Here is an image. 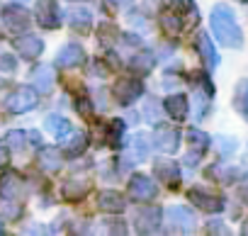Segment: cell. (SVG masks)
Listing matches in <instances>:
<instances>
[{"mask_svg": "<svg viewBox=\"0 0 248 236\" xmlns=\"http://www.w3.org/2000/svg\"><path fill=\"white\" fill-rule=\"evenodd\" d=\"M17 68V61L10 56V54H3V56H0V71H3V73H13Z\"/></svg>", "mask_w": 248, "mask_h": 236, "instance_id": "32", "label": "cell"}, {"mask_svg": "<svg viewBox=\"0 0 248 236\" xmlns=\"http://www.w3.org/2000/svg\"><path fill=\"white\" fill-rule=\"evenodd\" d=\"M243 234H248V221H246V226H243Z\"/></svg>", "mask_w": 248, "mask_h": 236, "instance_id": "39", "label": "cell"}, {"mask_svg": "<svg viewBox=\"0 0 248 236\" xmlns=\"http://www.w3.org/2000/svg\"><path fill=\"white\" fill-rule=\"evenodd\" d=\"M20 214V207H3V217L5 219H15Z\"/></svg>", "mask_w": 248, "mask_h": 236, "instance_id": "35", "label": "cell"}, {"mask_svg": "<svg viewBox=\"0 0 248 236\" xmlns=\"http://www.w3.org/2000/svg\"><path fill=\"white\" fill-rule=\"evenodd\" d=\"M173 3H180V0H173Z\"/></svg>", "mask_w": 248, "mask_h": 236, "instance_id": "40", "label": "cell"}, {"mask_svg": "<svg viewBox=\"0 0 248 236\" xmlns=\"http://www.w3.org/2000/svg\"><path fill=\"white\" fill-rule=\"evenodd\" d=\"M25 139H27L25 132H17V129L15 132H8V137H5V142H8V146L13 151H22L25 149Z\"/></svg>", "mask_w": 248, "mask_h": 236, "instance_id": "29", "label": "cell"}, {"mask_svg": "<svg viewBox=\"0 0 248 236\" xmlns=\"http://www.w3.org/2000/svg\"><path fill=\"white\" fill-rule=\"evenodd\" d=\"M161 27H163V32L166 34H180V30H183V22H180V17L178 15H173V13H163L161 15Z\"/></svg>", "mask_w": 248, "mask_h": 236, "instance_id": "25", "label": "cell"}, {"mask_svg": "<svg viewBox=\"0 0 248 236\" xmlns=\"http://www.w3.org/2000/svg\"><path fill=\"white\" fill-rule=\"evenodd\" d=\"M83 61H85V54H83V49L78 44H66L59 51V56H56V66L59 68H76Z\"/></svg>", "mask_w": 248, "mask_h": 236, "instance_id": "13", "label": "cell"}, {"mask_svg": "<svg viewBox=\"0 0 248 236\" xmlns=\"http://www.w3.org/2000/svg\"><path fill=\"white\" fill-rule=\"evenodd\" d=\"M122 134H124V122L122 120H114L112 125H109V134H107V142L109 144H119V139H122Z\"/></svg>", "mask_w": 248, "mask_h": 236, "instance_id": "30", "label": "cell"}, {"mask_svg": "<svg viewBox=\"0 0 248 236\" xmlns=\"http://www.w3.org/2000/svg\"><path fill=\"white\" fill-rule=\"evenodd\" d=\"M76 110H78L80 117H85V120H90V117H93V102L88 97H78L76 100Z\"/></svg>", "mask_w": 248, "mask_h": 236, "instance_id": "31", "label": "cell"}, {"mask_svg": "<svg viewBox=\"0 0 248 236\" xmlns=\"http://www.w3.org/2000/svg\"><path fill=\"white\" fill-rule=\"evenodd\" d=\"M187 142H190V149H195V151H200V154L209 146V137H207L202 129H190V132H187Z\"/></svg>", "mask_w": 248, "mask_h": 236, "instance_id": "26", "label": "cell"}, {"mask_svg": "<svg viewBox=\"0 0 248 236\" xmlns=\"http://www.w3.org/2000/svg\"><path fill=\"white\" fill-rule=\"evenodd\" d=\"M129 68H132L134 73H149V71L154 68V54H151V51H139V54H134L132 61H129Z\"/></svg>", "mask_w": 248, "mask_h": 236, "instance_id": "23", "label": "cell"}, {"mask_svg": "<svg viewBox=\"0 0 248 236\" xmlns=\"http://www.w3.org/2000/svg\"><path fill=\"white\" fill-rule=\"evenodd\" d=\"M8 163V151H5V146L3 144H0V168H3Z\"/></svg>", "mask_w": 248, "mask_h": 236, "instance_id": "36", "label": "cell"}, {"mask_svg": "<svg viewBox=\"0 0 248 236\" xmlns=\"http://www.w3.org/2000/svg\"><path fill=\"white\" fill-rule=\"evenodd\" d=\"M5 107L15 114H22V112H30L32 107H37V90L34 88H17L13 90V95L5 100Z\"/></svg>", "mask_w": 248, "mask_h": 236, "instance_id": "3", "label": "cell"}, {"mask_svg": "<svg viewBox=\"0 0 248 236\" xmlns=\"http://www.w3.org/2000/svg\"><path fill=\"white\" fill-rule=\"evenodd\" d=\"M149 142V137L146 134H137L134 139H132V161H144L146 156H149V146H144Z\"/></svg>", "mask_w": 248, "mask_h": 236, "instance_id": "24", "label": "cell"}, {"mask_svg": "<svg viewBox=\"0 0 248 236\" xmlns=\"http://www.w3.org/2000/svg\"><path fill=\"white\" fill-rule=\"evenodd\" d=\"M166 219H168L173 231H190L195 226V214L183 205H175V207L166 209Z\"/></svg>", "mask_w": 248, "mask_h": 236, "instance_id": "7", "label": "cell"}, {"mask_svg": "<svg viewBox=\"0 0 248 236\" xmlns=\"http://www.w3.org/2000/svg\"><path fill=\"white\" fill-rule=\"evenodd\" d=\"M32 83H34V88L39 93H51V88H54V71L49 66L34 68L32 71Z\"/></svg>", "mask_w": 248, "mask_h": 236, "instance_id": "18", "label": "cell"}, {"mask_svg": "<svg viewBox=\"0 0 248 236\" xmlns=\"http://www.w3.org/2000/svg\"><path fill=\"white\" fill-rule=\"evenodd\" d=\"M44 127H46L49 134H54V139H63V137H68L73 132L71 122L66 120V117H61V114H49L44 120Z\"/></svg>", "mask_w": 248, "mask_h": 236, "instance_id": "17", "label": "cell"}, {"mask_svg": "<svg viewBox=\"0 0 248 236\" xmlns=\"http://www.w3.org/2000/svg\"><path fill=\"white\" fill-rule=\"evenodd\" d=\"M166 112L173 117V120H185V117H187V97L185 95H170L166 102Z\"/></svg>", "mask_w": 248, "mask_h": 236, "instance_id": "19", "label": "cell"}, {"mask_svg": "<svg viewBox=\"0 0 248 236\" xmlns=\"http://www.w3.org/2000/svg\"><path fill=\"white\" fill-rule=\"evenodd\" d=\"M154 144L161 149V151H175L178 144H180V134L175 127H163L158 125L156 132H154Z\"/></svg>", "mask_w": 248, "mask_h": 236, "instance_id": "11", "label": "cell"}, {"mask_svg": "<svg viewBox=\"0 0 248 236\" xmlns=\"http://www.w3.org/2000/svg\"><path fill=\"white\" fill-rule=\"evenodd\" d=\"M37 22L44 30H56L59 27V8H56V0H37V8H34Z\"/></svg>", "mask_w": 248, "mask_h": 236, "instance_id": "8", "label": "cell"}, {"mask_svg": "<svg viewBox=\"0 0 248 236\" xmlns=\"http://www.w3.org/2000/svg\"><path fill=\"white\" fill-rule=\"evenodd\" d=\"M15 49H17L20 56H25V59H37V56H42V51H44V42H42L39 37L25 34V37H20V39L15 42Z\"/></svg>", "mask_w": 248, "mask_h": 236, "instance_id": "16", "label": "cell"}, {"mask_svg": "<svg viewBox=\"0 0 248 236\" xmlns=\"http://www.w3.org/2000/svg\"><path fill=\"white\" fill-rule=\"evenodd\" d=\"M241 197H243V200H246V205H248V188H243V190H241Z\"/></svg>", "mask_w": 248, "mask_h": 236, "instance_id": "38", "label": "cell"}, {"mask_svg": "<svg viewBox=\"0 0 248 236\" xmlns=\"http://www.w3.org/2000/svg\"><path fill=\"white\" fill-rule=\"evenodd\" d=\"M71 27H73L76 32H80V34L90 32V30H93V15H90V10H85V8L73 10V13H71Z\"/></svg>", "mask_w": 248, "mask_h": 236, "instance_id": "22", "label": "cell"}, {"mask_svg": "<svg viewBox=\"0 0 248 236\" xmlns=\"http://www.w3.org/2000/svg\"><path fill=\"white\" fill-rule=\"evenodd\" d=\"M141 93H144V85L137 78H119L112 85V95H114V100L119 105H132Z\"/></svg>", "mask_w": 248, "mask_h": 236, "instance_id": "2", "label": "cell"}, {"mask_svg": "<svg viewBox=\"0 0 248 236\" xmlns=\"http://www.w3.org/2000/svg\"><path fill=\"white\" fill-rule=\"evenodd\" d=\"M3 22L5 30H10L13 34H22L30 30V13L22 5H8L3 10Z\"/></svg>", "mask_w": 248, "mask_h": 236, "instance_id": "4", "label": "cell"}, {"mask_svg": "<svg viewBox=\"0 0 248 236\" xmlns=\"http://www.w3.org/2000/svg\"><path fill=\"white\" fill-rule=\"evenodd\" d=\"M90 73H95V76H100V78H105V76H107V71H105V66H102L100 61H93V66H90Z\"/></svg>", "mask_w": 248, "mask_h": 236, "instance_id": "34", "label": "cell"}, {"mask_svg": "<svg viewBox=\"0 0 248 236\" xmlns=\"http://www.w3.org/2000/svg\"><path fill=\"white\" fill-rule=\"evenodd\" d=\"M163 209L161 207H156V205H151V207H144L139 214H137V219H134V224H137V231L139 234H151V231H156L163 221Z\"/></svg>", "mask_w": 248, "mask_h": 236, "instance_id": "6", "label": "cell"}, {"mask_svg": "<svg viewBox=\"0 0 248 236\" xmlns=\"http://www.w3.org/2000/svg\"><path fill=\"white\" fill-rule=\"evenodd\" d=\"M85 146H88V139H85L83 134H73V139L66 144V154L76 158V156H80V154L85 151Z\"/></svg>", "mask_w": 248, "mask_h": 236, "instance_id": "28", "label": "cell"}, {"mask_svg": "<svg viewBox=\"0 0 248 236\" xmlns=\"http://www.w3.org/2000/svg\"><path fill=\"white\" fill-rule=\"evenodd\" d=\"M39 166L49 173H56L61 168V151L54 149V146H46L39 151Z\"/></svg>", "mask_w": 248, "mask_h": 236, "instance_id": "21", "label": "cell"}, {"mask_svg": "<svg viewBox=\"0 0 248 236\" xmlns=\"http://www.w3.org/2000/svg\"><path fill=\"white\" fill-rule=\"evenodd\" d=\"M197 51H200V56L204 61V68H209V71L217 68L219 54H217V49H214V44H212V39H209L207 32H200V37H197Z\"/></svg>", "mask_w": 248, "mask_h": 236, "instance_id": "15", "label": "cell"}, {"mask_svg": "<svg viewBox=\"0 0 248 236\" xmlns=\"http://www.w3.org/2000/svg\"><path fill=\"white\" fill-rule=\"evenodd\" d=\"M129 195H132V200H137V202H151V200L156 197V185L151 183L149 175L137 173V175H132V180H129Z\"/></svg>", "mask_w": 248, "mask_h": 236, "instance_id": "5", "label": "cell"}, {"mask_svg": "<svg viewBox=\"0 0 248 236\" xmlns=\"http://www.w3.org/2000/svg\"><path fill=\"white\" fill-rule=\"evenodd\" d=\"M88 190H90V183H88V180H68L61 192H63V200L78 202V200H83V197L88 195Z\"/></svg>", "mask_w": 248, "mask_h": 236, "instance_id": "20", "label": "cell"}, {"mask_svg": "<svg viewBox=\"0 0 248 236\" xmlns=\"http://www.w3.org/2000/svg\"><path fill=\"white\" fill-rule=\"evenodd\" d=\"M146 117H149V120H156V117H158V100H149V105H146Z\"/></svg>", "mask_w": 248, "mask_h": 236, "instance_id": "33", "label": "cell"}, {"mask_svg": "<svg viewBox=\"0 0 248 236\" xmlns=\"http://www.w3.org/2000/svg\"><path fill=\"white\" fill-rule=\"evenodd\" d=\"M236 107H238V112L248 120V80H241V85H238V90H236Z\"/></svg>", "mask_w": 248, "mask_h": 236, "instance_id": "27", "label": "cell"}, {"mask_svg": "<svg viewBox=\"0 0 248 236\" xmlns=\"http://www.w3.org/2000/svg\"><path fill=\"white\" fill-rule=\"evenodd\" d=\"M212 30L219 37V42L229 49H241L243 47V32L233 20V13L226 10L224 5H217L212 13Z\"/></svg>", "mask_w": 248, "mask_h": 236, "instance_id": "1", "label": "cell"}, {"mask_svg": "<svg viewBox=\"0 0 248 236\" xmlns=\"http://www.w3.org/2000/svg\"><path fill=\"white\" fill-rule=\"evenodd\" d=\"M195 102H197V117H202L204 114V97H197Z\"/></svg>", "mask_w": 248, "mask_h": 236, "instance_id": "37", "label": "cell"}, {"mask_svg": "<svg viewBox=\"0 0 248 236\" xmlns=\"http://www.w3.org/2000/svg\"><path fill=\"white\" fill-rule=\"evenodd\" d=\"M154 173H156V178H158L163 185H168L170 190H175V188L180 185V168H178V163H173V161H166V158L156 161V163H154Z\"/></svg>", "mask_w": 248, "mask_h": 236, "instance_id": "10", "label": "cell"}, {"mask_svg": "<svg viewBox=\"0 0 248 236\" xmlns=\"http://www.w3.org/2000/svg\"><path fill=\"white\" fill-rule=\"evenodd\" d=\"M22 195V178L13 171L0 175V197L3 200H15Z\"/></svg>", "mask_w": 248, "mask_h": 236, "instance_id": "14", "label": "cell"}, {"mask_svg": "<svg viewBox=\"0 0 248 236\" xmlns=\"http://www.w3.org/2000/svg\"><path fill=\"white\" fill-rule=\"evenodd\" d=\"M187 200L192 202V205H197L200 209H204V212H221L224 209V200L219 197V195H209V192H204L202 188H192L190 192H187Z\"/></svg>", "mask_w": 248, "mask_h": 236, "instance_id": "9", "label": "cell"}, {"mask_svg": "<svg viewBox=\"0 0 248 236\" xmlns=\"http://www.w3.org/2000/svg\"><path fill=\"white\" fill-rule=\"evenodd\" d=\"M97 207L102 212H109V214H119L127 209V200H124L117 190H102L97 195Z\"/></svg>", "mask_w": 248, "mask_h": 236, "instance_id": "12", "label": "cell"}]
</instances>
